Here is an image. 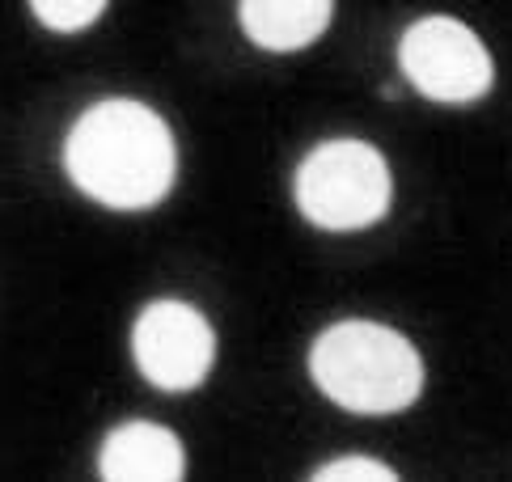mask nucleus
Segmentation results:
<instances>
[{"label": "nucleus", "mask_w": 512, "mask_h": 482, "mask_svg": "<svg viewBox=\"0 0 512 482\" xmlns=\"http://www.w3.org/2000/svg\"><path fill=\"white\" fill-rule=\"evenodd\" d=\"M98 470L111 482H178L187 474V453L170 428L140 419L106 436Z\"/></svg>", "instance_id": "423d86ee"}, {"label": "nucleus", "mask_w": 512, "mask_h": 482, "mask_svg": "<svg viewBox=\"0 0 512 482\" xmlns=\"http://www.w3.org/2000/svg\"><path fill=\"white\" fill-rule=\"evenodd\" d=\"M309 377L356 415H390L419 398L424 360L407 335L381 322H335L309 351Z\"/></svg>", "instance_id": "f03ea898"}, {"label": "nucleus", "mask_w": 512, "mask_h": 482, "mask_svg": "<svg viewBox=\"0 0 512 482\" xmlns=\"http://www.w3.org/2000/svg\"><path fill=\"white\" fill-rule=\"evenodd\" d=\"M30 9L51 30H85L89 22H98L106 0H30Z\"/></svg>", "instance_id": "6e6552de"}, {"label": "nucleus", "mask_w": 512, "mask_h": 482, "mask_svg": "<svg viewBox=\"0 0 512 482\" xmlns=\"http://www.w3.org/2000/svg\"><path fill=\"white\" fill-rule=\"evenodd\" d=\"M407 81L432 102H474L491 89V51L457 17H419L398 43Z\"/></svg>", "instance_id": "20e7f679"}, {"label": "nucleus", "mask_w": 512, "mask_h": 482, "mask_svg": "<svg viewBox=\"0 0 512 482\" xmlns=\"http://www.w3.org/2000/svg\"><path fill=\"white\" fill-rule=\"evenodd\" d=\"M314 478H322V482H394L398 474L386 461H373V457H339L331 466H322Z\"/></svg>", "instance_id": "1a4fd4ad"}, {"label": "nucleus", "mask_w": 512, "mask_h": 482, "mask_svg": "<svg viewBox=\"0 0 512 482\" xmlns=\"http://www.w3.org/2000/svg\"><path fill=\"white\" fill-rule=\"evenodd\" d=\"M132 356L140 364L144 381L157 389H195L208 377L216 360V335L208 318L187 301H153L136 318L132 330Z\"/></svg>", "instance_id": "39448f33"}, {"label": "nucleus", "mask_w": 512, "mask_h": 482, "mask_svg": "<svg viewBox=\"0 0 512 482\" xmlns=\"http://www.w3.org/2000/svg\"><path fill=\"white\" fill-rule=\"evenodd\" d=\"M64 165L72 182L106 208H149L174 187V136L157 110L132 98L89 106L68 132Z\"/></svg>", "instance_id": "f257e3e1"}, {"label": "nucleus", "mask_w": 512, "mask_h": 482, "mask_svg": "<svg viewBox=\"0 0 512 482\" xmlns=\"http://www.w3.org/2000/svg\"><path fill=\"white\" fill-rule=\"evenodd\" d=\"M335 0H242V30L267 51H301L331 26Z\"/></svg>", "instance_id": "0eeeda50"}, {"label": "nucleus", "mask_w": 512, "mask_h": 482, "mask_svg": "<svg viewBox=\"0 0 512 482\" xmlns=\"http://www.w3.org/2000/svg\"><path fill=\"white\" fill-rule=\"evenodd\" d=\"M297 208L318 229H369L390 212V165L364 140H326L301 161L292 182Z\"/></svg>", "instance_id": "7ed1b4c3"}]
</instances>
